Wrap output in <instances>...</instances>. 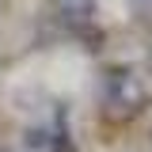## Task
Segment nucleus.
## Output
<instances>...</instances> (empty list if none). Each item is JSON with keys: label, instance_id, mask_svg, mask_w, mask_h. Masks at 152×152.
Masks as SVG:
<instances>
[{"label": "nucleus", "instance_id": "1", "mask_svg": "<svg viewBox=\"0 0 152 152\" xmlns=\"http://www.w3.org/2000/svg\"><path fill=\"white\" fill-rule=\"evenodd\" d=\"M148 76L141 72L137 65H114L103 76V110L110 118H133L148 103Z\"/></svg>", "mask_w": 152, "mask_h": 152}, {"label": "nucleus", "instance_id": "2", "mask_svg": "<svg viewBox=\"0 0 152 152\" xmlns=\"http://www.w3.org/2000/svg\"><path fill=\"white\" fill-rule=\"evenodd\" d=\"M57 12H61L65 23L84 27V23H91V15H95V0H57Z\"/></svg>", "mask_w": 152, "mask_h": 152}, {"label": "nucleus", "instance_id": "3", "mask_svg": "<svg viewBox=\"0 0 152 152\" xmlns=\"http://www.w3.org/2000/svg\"><path fill=\"white\" fill-rule=\"evenodd\" d=\"M129 4V12L137 23H145V27H152V0H126Z\"/></svg>", "mask_w": 152, "mask_h": 152}, {"label": "nucleus", "instance_id": "4", "mask_svg": "<svg viewBox=\"0 0 152 152\" xmlns=\"http://www.w3.org/2000/svg\"><path fill=\"white\" fill-rule=\"evenodd\" d=\"M0 152H8V148H0Z\"/></svg>", "mask_w": 152, "mask_h": 152}]
</instances>
